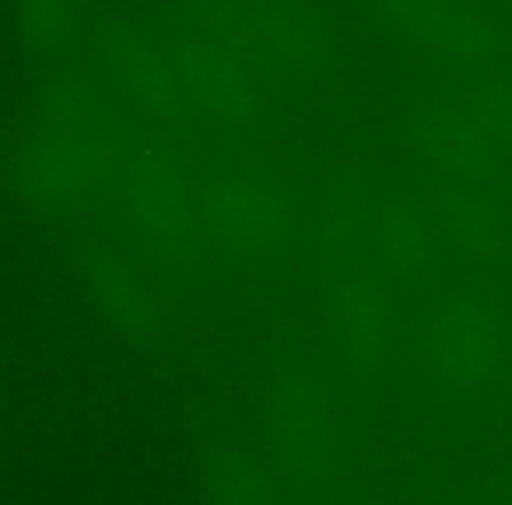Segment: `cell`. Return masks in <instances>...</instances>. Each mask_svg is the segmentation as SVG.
Returning <instances> with one entry per match:
<instances>
[{
    "label": "cell",
    "mask_w": 512,
    "mask_h": 505,
    "mask_svg": "<svg viewBox=\"0 0 512 505\" xmlns=\"http://www.w3.org/2000/svg\"><path fill=\"white\" fill-rule=\"evenodd\" d=\"M428 358L432 369L453 386H481L491 379L502 358V330L477 306H449L428 327Z\"/></svg>",
    "instance_id": "6da1fadb"
}]
</instances>
